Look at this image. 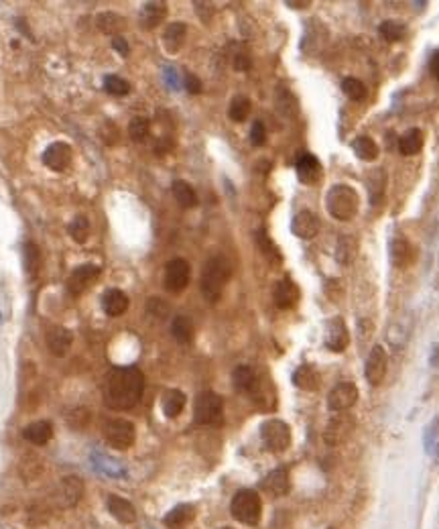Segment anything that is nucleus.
<instances>
[{
  "instance_id": "f257e3e1",
  "label": "nucleus",
  "mask_w": 439,
  "mask_h": 529,
  "mask_svg": "<svg viewBox=\"0 0 439 529\" xmlns=\"http://www.w3.org/2000/svg\"><path fill=\"white\" fill-rule=\"evenodd\" d=\"M144 393V375L136 366H114L104 377L102 395L106 407L129 411L138 405Z\"/></svg>"
},
{
  "instance_id": "f03ea898",
  "label": "nucleus",
  "mask_w": 439,
  "mask_h": 529,
  "mask_svg": "<svg viewBox=\"0 0 439 529\" xmlns=\"http://www.w3.org/2000/svg\"><path fill=\"white\" fill-rule=\"evenodd\" d=\"M230 275H232V267L226 257L216 255L206 261L204 271H202V293L210 304H216L222 298Z\"/></svg>"
},
{
  "instance_id": "7ed1b4c3",
  "label": "nucleus",
  "mask_w": 439,
  "mask_h": 529,
  "mask_svg": "<svg viewBox=\"0 0 439 529\" xmlns=\"http://www.w3.org/2000/svg\"><path fill=\"white\" fill-rule=\"evenodd\" d=\"M358 206H360V198L356 189L346 183L332 185L330 191L325 194V208L336 220H352L358 214Z\"/></svg>"
},
{
  "instance_id": "20e7f679",
  "label": "nucleus",
  "mask_w": 439,
  "mask_h": 529,
  "mask_svg": "<svg viewBox=\"0 0 439 529\" xmlns=\"http://www.w3.org/2000/svg\"><path fill=\"white\" fill-rule=\"evenodd\" d=\"M230 511L236 521H240L244 526H257L263 515V501L257 490L242 488L234 495Z\"/></svg>"
},
{
  "instance_id": "39448f33",
  "label": "nucleus",
  "mask_w": 439,
  "mask_h": 529,
  "mask_svg": "<svg viewBox=\"0 0 439 529\" xmlns=\"http://www.w3.org/2000/svg\"><path fill=\"white\" fill-rule=\"evenodd\" d=\"M193 419L200 426H222L224 422V401L214 391H202L195 399Z\"/></svg>"
},
{
  "instance_id": "423d86ee",
  "label": "nucleus",
  "mask_w": 439,
  "mask_h": 529,
  "mask_svg": "<svg viewBox=\"0 0 439 529\" xmlns=\"http://www.w3.org/2000/svg\"><path fill=\"white\" fill-rule=\"evenodd\" d=\"M106 442L116 450H129L136 440V430L129 419H110L102 428Z\"/></svg>"
},
{
  "instance_id": "0eeeda50",
  "label": "nucleus",
  "mask_w": 439,
  "mask_h": 529,
  "mask_svg": "<svg viewBox=\"0 0 439 529\" xmlns=\"http://www.w3.org/2000/svg\"><path fill=\"white\" fill-rule=\"evenodd\" d=\"M261 438L266 450L270 452H285L291 444V430L281 419H266L261 426Z\"/></svg>"
},
{
  "instance_id": "6e6552de",
  "label": "nucleus",
  "mask_w": 439,
  "mask_h": 529,
  "mask_svg": "<svg viewBox=\"0 0 439 529\" xmlns=\"http://www.w3.org/2000/svg\"><path fill=\"white\" fill-rule=\"evenodd\" d=\"M191 279V267L185 259H171L165 264V277L163 285L169 293H181Z\"/></svg>"
},
{
  "instance_id": "1a4fd4ad",
  "label": "nucleus",
  "mask_w": 439,
  "mask_h": 529,
  "mask_svg": "<svg viewBox=\"0 0 439 529\" xmlns=\"http://www.w3.org/2000/svg\"><path fill=\"white\" fill-rule=\"evenodd\" d=\"M100 277V267L98 264H80L72 271L67 277V291L72 298H80L92 287V283Z\"/></svg>"
},
{
  "instance_id": "9d476101",
  "label": "nucleus",
  "mask_w": 439,
  "mask_h": 529,
  "mask_svg": "<svg viewBox=\"0 0 439 529\" xmlns=\"http://www.w3.org/2000/svg\"><path fill=\"white\" fill-rule=\"evenodd\" d=\"M72 159H74V151H72V147H69L67 143H63V141L51 143L43 153L45 167H49V169L55 172V174H61V172L69 169Z\"/></svg>"
},
{
  "instance_id": "9b49d317",
  "label": "nucleus",
  "mask_w": 439,
  "mask_h": 529,
  "mask_svg": "<svg viewBox=\"0 0 439 529\" xmlns=\"http://www.w3.org/2000/svg\"><path fill=\"white\" fill-rule=\"evenodd\" d=\"M348 344H350V332H348L344 318H340V315L332 318L328 322V330H325V346L332 353H344Z\"/></svg>"
},
{
  "instance_id": "f8f14e48",
  "label": "nucleus",
  "mask_w": 439,
  "mask_h": 529,
  "mask_svg": "<svg viewBox=\"0 0 439 529\" xmlns=\"http://www.w3.org/2000/svg\"><path fill=\"white\" fill-rule=\"evenodd\" d=\"M358 401V387L352 381H342L338 383L330 395H328V407L332 411H346L354 407V403Z\"/></svg>"
},
{
  "instance_id": "ddd939ff",
  "label": "nucleus",
  "mask_w": 439,
  "mask_h": 529,
  "mask_svg": "<svg viewBox=\"0 0 439 529\" xmlns=\"http://www.w3.org/2000/svg\"><path fill=\"white\" fill-rule=\"evenodd\" d=\"M340 415H334L325 428V434H323V440L330 446H340L342 442L348 440V436L354 430V419L350 415H346L344 411H338Z\"/></svg>"
},
{
  "instance_id": "4468645a",
  "label": "nucleus",
  "mask_w": 439,
  "mask_h": 529,
  "mask_svg": "<svg viewBox=\"0 0 439 529\" xmlns=\"http://www.w3.org/2000/svg\"><path fill=\"white\" fill-rule=\"evenodd\" d=\"M387 366H389V356H387V351L383 346H374L368 358H366V369H364V375L368 379L370 385H381L385 375H387Z\"/></svg>"
},
{
  "instance_id": "2eb2a0df",
  "label": "nucleus",
  "mask_w": 439,
  "mask_h": 529,
  "mask_svg": "<svg viewBox=\"0 0 439 529\" xmlns=\"http://www.w3.org/2000/svg\"><path fill=\"white\" fill-rule=\"evenodd\" d=\"M84 495V483L80 477H63L57 486L55 501L59 507H74Z\"/></svg>"
},
{
  "instance_id": "dca6fc26",
  "label": "nucleus",
  "mask_w": 439,
  "mask_h": 529,
  "mask_svg": "<svg viewBox=\"0 0 439 529\" xmlns=\"http://www.w3.org/2000/svg\"><path fill=\"white\" fill-rule=\"evenodd\" d=\"M291 230H293L295 236H299L303 240H311L319 232V220L313 212L301 210L299 214H295V218L291 222Z\"/></svg>"
},
{
  "instance_id": "f3484780",
  "label": "nucleus",
  "mask_w": 439,
  "mask_h": 529,
  "mask_svg": "<svg viewBox=\"0 0 439 529\" xmlns=\"http://www.w3.org/2000/svg\"><path fill=\"white\" fill-rule=\"evenodd\" d=\"M129 295L122 289H106L102 295V309L110 318H118L129 309Z\"/></svg>"
},
{
  "instance_id": "a211bd4d",
  "label": "nucleus",
  "mask_w": 439,
  "mask_h": 529,
  "mask_svg": "<svg viewBox=\"0 0 439 529\" xmlns=\"http://www.w3.org/2000/svg\"><path fill=\"white\" fill-rule=\"evenodd\" d=\"M72 342H74V336L63 326H53L47 332V346H49L51 354H55V356H65L67 351L72 349Z\"/></svg>"
},
{
  "instance_id": "6ab92c4d",
  "label": "nucleus",
  "mask_w": 439,
  "mask_h": 529,
  "mask_svg": "<svg viewBox=\"0 0 439 529\" xmlns=\"http://www.w3.org/2000/svg\"><path fill=\"white\" fill-rule=\"evenodd\" d=\"M272 295H275L277 308L289 309L297 304V300H299V289H297V285H295L289 277H285V279H281V281L275 285V293H272Z\"/></svg>"
},
{
  "instance_id": "aec40b11",
  "label": "nucleus",
  "mask_w": 439,
  "mask_h": 529,
  "mask_svg": "<svg viewBox=\"0 0 439 529\" xmlns=\"http://www.w3.org/2000/svg\"><path fill=\"white\" fill-rule=\"evenodd\" d=\"M259 381H261V379L257 377L255 369L248 366V364H240V366H236L234 373H232V383H234V389H236L238 393H250V395H253V391L257 389Z\"/></svg>"
},
{
  "instance_id": "412c9836",
  "label": "nucleus",
  "mask_w": 439,
  "mask_h": 529,
  "mask_svg": "<svg viewBox=\"0 0 439 529\" xmlns=\"http://www.w3.org/2000/svg\"><path fill=\"white\" fill-rule=\"evenodd\" d=\"M106 505H108L110 515L114 519H118L120 523H134L136 521V509L132 507L131 501H127L118 495H110Z\"/></svg>"
},
{
  "instance_id": "4be33fe9",
  "label": "nucleus",
  "mask_w": 439,
  "mask_h": 529,
  "mask_svg": "<svg viewBox=\"0 0 439 529\" xmlns=\"http://www.w3.org/2000/svg\"><path fill=\"white\" fill-rule=\"evenodd\" d=\"M297 177L303 183H315L321 177V163L317 161L315 155L311 153H301L297 157Z\"/></svg>"
},
{
  "instance_id": "5701e85b",
  "label": "nucleus",
  "mask_w": 439,
  "mask_h": 529,
  "mask_svg": "<svg viewBox=\"0 0 439 529\" xmlns=\"http://www.w3.org/2000/svg\"><path fill=\"white\" fill-rule=\"evenodd\" d=\"M193 517H195V507L183 503V505L173 507V509L165 515L163 523L169 529H183L185 526H189V523L193 521Z\"/></svg>"
},
{
  "instance_id": "b1692460",
  "label": "nucleus",
  "mask_w": 439,
  "mask_h": 529,
  "mask_svg": "<svg viewBox=\"0 0 439 529\" xmlns=\"http://www.w3.org/2000/svg\"><path fill=\"white\" fill-rule=\"evenodd\" d=\"M167 17V4L165 2H147L140 10V25L144 29H155L161 25Z\"/></svg>"
},
{
  "instance_id": "393cba45",
  "label": "nucleus",
  "mask_w": 439,
  "mask_h": 529,
  "mask_svg": "<svg viewBox=\"0 0 439 529\" xmlns=\"http://www.w3.org/2000/svg\"><path fill=\"white\" fill-rule=\"evenodd\" d=\"M264 490L272 497H283L289 492V470L287 468H277L264 479Z\"/></svg>"
},
{
  "instance_id": "a878e982",
  "label": "nucleus",
  "mask_w": 439,
  "mask_h": 529,
  "mask_svg": "<svg viewBox=\"0 0 439 529\" xmlns=\"http://www.w3.org/2000/svg\"><path fill=\"white\" fill-rule=\"evenodd\" d=\"M23 438L35 446H45L47 442L53 438V426L49 422H33L23 430Z\"/></svg>"
},
{
  "instance_id": "bb28decb",
  "label": "nucleus",
  "mask_w": 439,
  "mask_h": 529,
  "mask_svg": "<svg viewBox=\"0 0 439 529\" xmlns=\"http://www.w3.org/2000/svg\"><path fill=\"white\" fill-rule=\"evenodd\" d=\"M293 383H295V387H299V389H303V391H317L321 379H319V373H317L313 366L301 364V366L295 371V375H293Z\"/></svg>"
},
{
  "instance_id": "cd10ccee",
  "label": "nucleus",
  "mask_w": 439,
  "mask_h": 529,
  "mask_svg": "<svg viewBox=\"0 0 439 529\" xmlns=\"http://www.w3.org/2000/svg\"><path fill=\"white\" fill-rule=\"evenodd\" d=\"M185 35H187V27L185 23H171L165 33H163V45L169 53H177L181 47H183V41H185Z\"/></svg>"
},
{
  "instance_id": "c85d7f7f",
  "label": "nucleus",
  "mask_w": 439,
  "mask_h": 529,
  "mask_svg": "<svg viewBox=\"0 0 439 529\" xmlns=\"http://www.w3.org/2000/svg\"><path fill=\"white\" fill-rule=\"evenodd\" d=\"M23 261H25V271L31 279H35L41 271V263H43V257H41V251L35 242H25L23 247Z\"/></svg>"
},
{
  "instance_id": "c756f323",
  "label": "nucleus",
  "mask_w": 439,
  "mask_h": 529,
  "mask_svg": "<svg viewBox=\"0 0 439 529\" xmlns=\"http://www.w3.org/2000/svg\"><path fill=\"white\" fill-rule=\"evenodd\" d=\"M257 247L261 251L264 259L270 264H279L283 261V255H281V249L272 242V238L266 234V230H259L257 232Z\"/></svg>"
},
{
  "instance_id": "7c9ffc66",
  "label": "nucleus",
  "mask_w": 439,
  "mask_h": 529,
  "mask_svg": "<svg viewBox=\"0 0 439 529\" xmlns=\"http://www.w3.org/2000/svg\"><path fill=\"white\" fill-rule=\"evenodd\" d=\"M96 25H98V29H100L102 33L118 37V33L127 27V21H125L120 14H116V12H102V14L96 19Z\"/></svg>"
},
{
  "instance_id": "2f4dec72",
  "label": "nucleus",
  "mask_w": 439,
  "mask_h": 529,
  "mask_svg": "<svg viewBox=\"0 0 439 529\" xmlns=\"http://www.w3.org/2000/svg\"><path fill=\"white\" fill-rule=\"evenodd\" d=\"M19 473L25 481H35L43 475V460L37 454H25L21 458Z\"/></svg>"
},
{
  "instance_id": "473e14b6",
  "label": "nucleus",
  "mask_w": 439,
  "mask_h": 529,
  "mask_svg": "<svg viewBox=\"0 0 439 529\" xmlns=\"http://www.w3.org/2000/svg\"><path fill=\"white\" fill-rule=\"evenodd\" d=\"M161 407H163V413L173 419V417H177V415L183 411V407H185V393L179 391V389H169V391H165V393H163V401H161Z\"/></svg>"
},
{
  "instance_id": "72a5a7b5",
  "label": "nucleus",
  "mask_w": 439,
  "mask_h": 529,
  "mask_svg": "<svg viewBox=\"0 0 439 529\" xmlns=\"http://www.w3.org/2000/svg\"><path fill=\"white\" fill-rule=\"evenodd\" d=\"M423 132L419 131V129H411V131H407L400 138H398V151L403 153V155H417L421 149H423Z\"/></svg>"
},
{
  "instance_id": "f704fd0d",
  "label": "nucleus",
  "mask_w": 439,
  "mask_h": 529,
  "mask_svg": "<svg viewBox=\"0 0 439 529\" xmlns=\"http://www.w3.org/2000/svg\"><path fill=\"white\" fill-rule=\"evenodd\" d=\"M173 196H175L177 204H179L181 208H195V206H197V194H195V189H193L187 181H183V179L173 181Z\"/></svg>"
},
{
  "instance_id": "c9c22d12",
  "label": "nucleus",
  "mask_w": 439,
  "mask_h": 529,
  "mask_svg": "<svg viewBox=\"0 0 439 529\" xmlns=\"http://www.w3.org/2000/svg\"><path fill=\"white\" fill-rule=\"evenodd\" d=\"M171 334L179 344H189L193 340V322L187 315H177L171 324Z\"/></svg>"
},
{
  "instance_id": "e433bc0d",
  "label": "nucleus",
  "mask_w": 439,
  "mask_h": 529,
  "mask_svg": "<svg viewBox=\"0 0 439 529\" xmlns=\"http://www.w3.org/2000/svg\"><path fill=\"white\" fill-rule=\"evenodd\" d=\"M413 247L407 242V240H403V238H398L393 242V249H391V261L395 267L398 269H403V267H407V264L413 261Z\"/></svg>"
},
{
  "instance_id": "4c0bfd02",
  "label": "nucleus",
  "mask_w": 439,
  "mask_h": 529,
  "mask_svg": "<svg viewBox=\"0 0 439 529\" xmlns=\"http://www.w3.org/2000/svg\"><path fill=\"white\" fill-rule=\"evenodd\" d=\"M352 149L354 153L362 159V161H374L378 157V147L376 143L370 138V136H358L354 143H352Z\"/></svg>"
},
{
  "instance_id": "58836bf2",
  "label": "nucleus",
  "mask_w": 439,
  "mask_h": 529,
  "mask_svg": "<svg viewBox=\"0 0 439 529\" xmlns=\"http://www.w3.org/2000/svg\"><path fill=\"white\" fill-rule=\"evenodd\" d=\"M366 185H368V194H370V202L372 204H378L383 194H385V187H387V174L383 169H376L372 172L368 179H366Z\"/></svg>"
},
{
  "instance_id": "ea45409f",
  "label": "nucleus",
  "mask_w": 439,
  "mask_h": 529,
  "mask_svg": "<svg viewBox=\"0 0 439 529\" xmlns=\"http://www.w3.org/2000/svg\"><path fill=\"white\" fill-rule=\"evenodd\" d=\"M250 100L246 96H236L232 98L230 102V108H228V116L234 121V123H244L250 114Z\"/></svg>"
},
{
  "instance_id": "a19ab883",
  "label": "nucleus",
  "mask_w": 439,
  "mask_h": 529,
  "mask_svg": "<svg viewBox=\"0 0 439 529\" xmlns=\"http://www.w3.org/2000/svg\"><path fill=\"white\" fill-rule=\"evenodd\" d=\"M356 251H358V245H356V240L352 238V236H340V240H338V249H336V259H338V263L342 264H350L354 261V257H356Z\"/></svg>"
},
{
  "instance_id": "79ce46f5",
  "label": "nucleus",
  "mask_w": 439,
  "mask_h": 529,
  "mask_svg": "<svg viewBox=\"0 0 439 529\" xmlns=\"http://www.w3.org/2000/svg\"><path fill=\"white\" fill-rule=\"evenodd\" d=\"M378 31H381V35H383L389 43H398V41H403L405 35H407V27H405L403 23H398V21H385Z\"/></svg>"
},
{
  "instance_id": "37998d69",
  "label": "nucleus",
  "mask_w": 439,
  "mask_h": 529,
  "mask_svg": "<svg viewBox=\"0 0 439 529\" xmlns=\"http://www.w3.org/2000/svg\"><path fill=\"white\" fill-rule=\"evenodd\" d=\"M67 232H69V236H72L78 245H84L89 238V220L86 216H76L74 220L69 222Z\"/></svg>"
},
{
  "instance_id": "c03bdc74",
  "label": "nucleus",
  "mask_w": 439,
  "mask_h": 529,
  "mask_svg": "<svg viewBox=\"0 0 439 529\" xmlns=\"http://www.w3.org/2000/svg\"><path fill=\"white\" fill-rule=\"evenodd\" d=\"M104 90L112 96H127L131 92V84L120 76H106L104 78Z\"/></svg>"
},
{
  "instance_id": "a18cd8bd",
  "label": "nucleus",
  "mask_w": 439,
  "mask_h": 529,
  "mask_svg": "<svg viewBox=\"0 0 439 529\" xmlns=\"http://www.w3.org/2000/svg\"><path fill=\"white\" fill-rule=\"evenodd\" d=\"M129 134L134 143H142L151 134V123L147 118H132L129 125Z\"/></svg>"
},
{
  "instance_id": "49530a36",
  "label": "nucleus",
  "mask_w": 439,
  "mask_h": 529,
  "mask_svg": "<svg viewBox=\"0 0 439 529\" xmlns=\"http://www.w3.org/2000/svg\"><path fill=\"white\" fill-rule=\"evenodd\" d=\"M342 90H344V94L354 100V102H360V100H364L366 98V86L360 82V80H356V78H346L344 82H342Z\"/></svg>"
},
{
  "instance_id": "de8ad7c7",
  "label": "nucleus",
  "mask_w": 439,
  "mask_h": 529,
  "mask_svg": "<svg viewBox=\"0 0 439 529\" xmlns=\"http://www.w3.org/2000/svg\"><path fill=\"white\" fill-rule=\"evenodd\" d=\"M277 104H279V108H281L287 116H293V114L297 112V102H295V98L291 96V92H287V90H281V92L277 94Z\"/></svg>"
},
{
  "instance_id": "09e8293b",
  "label": "nucleus",
  "mask_w": 439,
  "mask_h": 529,
  "mask_svg": "<svg viewBox=\"0 0 439 529\" xmlns=\"http://www.w3.org/2000/svg\"><path fill=\"white\" fill-rule=\"evenodd\" d=\"M250 143H253V147H263L266 143V129L261 121H257L250 129Z\"/></svg>"
},
{
  "instance_id": "8fccbe9b",
  "label": "nucleus",
  "mask_w": 439,
  "mask_h": 529,
  "mask_svg": "<svg viewBox=\"0 0 439 529\" xmlns=\"http://www.w3.org/2000/svg\"><path fill=\"white\" fill-rule=\"evenodd\" d=\"M147 309H149V313H153L155 318H165V315H167V311H169L167 304H165L163 300H157V298L149 300V306H147Z\"/></svg>"
},
{
  "instance_id": "3c124183",
  "label": "nucleus",
  "mask_w": 439,
  "mask_h": 529,
  "mask_svg": "<svg viewBox=\"0 0 439 529\" xmlns=\"http://www.w3.org/2000/svg\"><path fill=\"white\" fill-rule=\"evenodd\" d=\"M250 65H253V59H250L248 53H236L234 55V70L246 72V70H250Z\"/></svg>"
},
{
  "instance_id": "603ef678",
  "label": "nucleus",
  "mask_w": 439,
  "mask_h": 529,
  "mask_svg": "<svg viewBox=\"0 0 439 529\" xmlns=\"http://www.w3.org/2000/svg\"><path fill=\"white\" fill-rule=\"evenodd\" d=\"M185 90L189 94H200L202 92V82L193 74H185Z\"/></svg>"
},
{
  "instance_id": "864d4df0",
  "label": "nucleus",
  "mask_w": 439,
  "mask_h": 529,
  "mask_svg": "<svg viewBox=\"0 0 439 529\" xmlns=\"http://www.w3.org/2000/svg\"><path fill=\"white\" fill-rule=\"evenodd\" d=\"M112 47H114V51H118L122 57H127V55L131 53V47H129V43H127V39H125V37H120V35L112 39Z\"/></svg>"
},
{
  "instance_id": "5fc2aeb1",
  "label": "nucleus",
  "mask_w": 439,
  "mask_h": 529,
  "mask_svg": "<svg viewBox=\"0 0 439 529\" xmlns=\"http://www.w3.org/2000/svg\"><path fill=\"white\" fill-rule=\"evenodd\" d=\"M173 149V141L169 138V136H161L159 141H157V145H155V151L159 153V155H165V153H169Z\"/></svg>"
},
{
  "instance_id": "6e6d98bb",
  "label": "nucleus",
  "mask_w": 439,
  "mask_h": 529,
  "mask_svg": "<svg viewBox=\"0 0 439 529\" xmlns=\"http://www.w3.org/2000/svg\"><path fill=\"white\" fill-rule=\"evenodd\" d=\"M429 70H431V74L436 76L439 80V51L433 53V57H431V63H429Z\"/></svg>"
},
{
  "instance_id": "4d7b16f0",
  "label": "nucleus",
  "mask_w": 439,
  "mask_h": 529,
  "mask_svg": "<svg viewBox=\"0 0 439 529\" xmlns=\"http://www.w3.org/2000/svg\"><path fill=\"white\" fill-rule=\"evenodd\" d=\"M311 2L309 0H287V6H295V8H306V6H309Z\"/></svg>"
},
{
  "instance_id": "13d9d810",
  "label": "nucleus",
  "mask_w": 439,
  "mask_h": 529,
  "mask_svg": "<svg viewBox=\"0 0 439 529\" xmlns=\"http://www.w3.org/2000/svg\"><path fill=\"white\" fill-rule=\"evenodd\" d=\"M222 529H234V528H222Z\"/></svg>"
}]
</instances>
